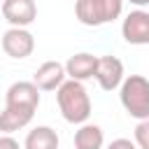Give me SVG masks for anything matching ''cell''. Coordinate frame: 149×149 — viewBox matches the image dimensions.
Here are the masks:
<instances>
[{
    "mask_svg": "<svg viewBox=\"0 0 149 149\" xmlns=\"http://www.w3.org/2000/svg\"><path fill=\"white\" fill-rule=\"evenodd\" d=\"M74 149H102L105 144V133L100 126L95 123H81L74 130V140H72Z\"/></svg>",
    "mask_w": 149,
    "mask_h": 149,
    "instance_id": "cell-12",
    "label": "cell"
},
{
    "mask_svg": "<svg viewBox=\"0 0 149 149\" xmlns=\"http://www.w3.org/2000/svg\"><path fill=\"white\" fill-rule=\"evenodd\" d=\"M2 51L9 58H28L35 51V35L28 28H9L2 33Z\"/></svg>",
    "mask_w": 149,
    "mask_h": 149,
    "instance_id": "cell-5",
    "label": "cell"
},
{
    "mask_svg": "<svg viewBox=\"0 0 149 149\" xmlns=\"http://www.w3.org/2000/svg\"><path fill=\"white\" fill-rule=\"evenodd\" d=\"M119 100L128 116L137 121L149 119V79L144 74H128L119 88Z\"/></svg>",
    "mask_w": 149,
    "mask_h": 149,
    "instance_id": "cell-3",
    "label": "cell"
},
{
    "mask_svg": "<svg viewBox=\"0 0 149 149\" xmlns=\"http://www.w3.org/2000/svg\"><path fill=\"white\" fill-rule=\"evenodd\" d=\"M128 2H130V5H135L137 9H142V7H147V5H149V0H128Z\"/></svg>",
    "mask_w": 149,
    "mask_h": 149,
    "instance_id": "cell-16",
    "label": "cell"
},
{
    "mask_svg": "<svg viewBox=\"0 0 149 149\" xmlns=\"http://www.w3.org/2000/svg\"><path fill=\"white\" fill-rule=\"evenodd\" d=\"M65 79H68L65 63H58V61H44L33 74V84L40 91H58Z\"/></svg>",
    "mask_w": 149,
    "mask_h": 149,
    "instance_id": "cell-9",
    "label": "cell"
},
{
    "mask_svg": "<svg viewBox=\"0 0 149 149\" xmlns=\"http://www.w3.org/2000/svg\"><path fill=\"white\" fill-rule=\"evenodd\" d=\"M107 149H137V144L133 140H128V137H116V140H112L107 144Z\"/></svg>",
    "mask_w": 149,
    "mask_h": 149,
    "instance_id": "cell-14",
    "label": "cell"
},
{
    "mask_svg": "<svg viewBox=\"0 0 149 149\" xmlns=\"http://www.w3.org/2000/svg\"><path fill=\"white\" fill-rule=\"evenodd\" d=\"M0 149H23V147L12 135H0Z\"/></svg>",
    "mask_w": 149,
    "mask_h": 149,
    "instance_id": "cell-15",
    "label": "cell"
},
{
    "mask_svg": "<svg viewBox=\"0 0 149 149\" xmlns=\"http://www.w3.org/2000/svg\"><path fill=\"white\" fill-rule=\"evenodd\" d=\"M61 140L51 126H35L23 140V149H58Z\"/></svg>",
    "mask_w": 149,
    "mask_h": 149,
    "instance_id": "cell-11",
    "label": "cell"
},
{
    "mask_svg": "<svg viewBox=\"0 0 149 149\" xmlns=\"http://www.w3.org/2000/svg\"><path fill=\"white\" fill-rule=\"evenodd\" d=\"M95 68H98V56L88 54V51H81V54H74L65 61V72H68V79H74V81H86V79H93L95 77Z\"/></svg>",
    "mask_w": 149,
    "mask_h": 149,
    "instance_id": "cell-10",
    "label": "cell"
},
{
    "mask_svg": "<svg viewBox=\"0 0 149 149\" xmlns=\"http://www.w3.org/2000/svg\"><path fill=\"white\" fill-rule=\"evenodd\" d=\"M121 35L128 44H137V47L149 44V12L147 9L128 12L121 23Z\"/></svg>",
    "mask_w": 149,
    "mask_h": 149,
    "instance_id": "cell-6",
    "label": "cell"
},
{
    "mask_svg": "<svg viewBox=\"0 0 149 149\" xmlns=\"http://www.w3.org/2000/svg\"><path fill=\"white\" fill-rule=\"evenodd\" d=\"M102 91H116L121 88L126 72H123V63L116 56H98V68H95V77H93Z\"/></svg>",
    "mask_w": 149,
    "mask_h": 149,
    "instance_id": "cell-7",
    "label": "cell"
},
{
    "mask_svg": "<svg viewBox=\"0 0 149 149\" xmlns=\"http://www.w3.org/2000/svg\"><path fill=\"white\" fill-rule=\"evenodd\" d=\"M56 102H58V109H61V114L68 123H74V126L88 123L91 98H88V91H86L84 81L65 79L63 86L56 91Z\"/></svg>",
    "mask_w": 149,
    "mask_h": 149,
    "instance_id": "cell-2",
    "label": "cell"
},
{
    "mask_svg": "<svg viewBox=\"0 0 149 149\" xmlns=\"http://www.w3.org/2000/svg\"><path fill=\"white\" fill-rule=\"evenodd\" d=\"M121 12H123V0H77L74 2L77 21L88 28L112 23L121 16Z\"/></svg>",
    "mask_w": 149,
    "mask_h": 149,
    "instance_id": "cell-4",
    "label": "cell"
},
{
    "mask_svg": "<svg viewBox=\"0 0 149 149\" xmlns=\"http://www.w3.org/2000/svg\"><path fill=\"white\" fill-rule=\"evenodd\" d=\"M133 142L137 144V149H149V119L137 121L133 130Z\"/></svg>",
    "mask_w": 149,
    "mask_h": 149,
    "instance_id": "cell-13",
    "label": "cell"
},
{
    "mask_svg": "<svg viewBox=\"0 0 149 149\" xmlns=\"http://www.w3.org/2000/svg\"><path fill=\"white\" fill-rule=\"evenodd\" d=\"M40 107V88L33 81H14L5 93V109L0 112V133L12 135L26 128Z\"/></svg>",
    "mask_w": 149,
    "mask_h": 149,
    "instance_id": "cell-1",
    "label": "cell"
},
{
    "mask_svg": "<svg viewBox=\"0 0 149 149\" xmlns=\"http://www.w3.org/2000/svg\"><path fill=\"white\" fill-rule=\"evenodd\" d=\"M2 16L12 28H28L37 19L35 0H2Z\"/></svg>",
    "mask_w": 149,
    "mask_h": 149,
    "instance_id": "cell-8",
    "label": "cell"
}]
</instances>
